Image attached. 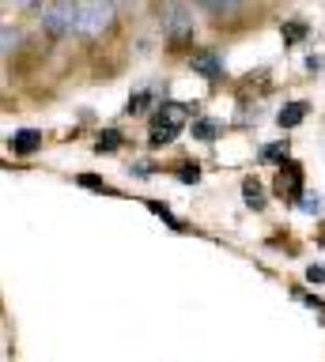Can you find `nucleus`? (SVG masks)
<instances>
[{
	"instance_id": "f257e3e1",
	"label": "nucleus",
	"mask_w": 325,
	"mask_h": 362,
	"mask_svg": "<svg viewBox=\"0 0 325 362\" xmlns=\"http://www.w3.org/2000/svg\"><path fill=\"white\" fill-rule=\"evenodd\" d=\"M118 4L114 0H76V34L84 38H103L114 27Z\"/></svg>"
},
{
	"instance_id": "f03ea898",
	"label": "nucleus",
	"mask_w": 325,
	"mask_h": 362,
	"mask_svg": "<svg viewBox=\"0 0 325 362\" xmlns=\"http://www.w3.org/2000/svg\"><path fill=\"white\" fill-rule=\"evenodd\" d=\"M38 23L50 38H64L76 30V0H46L38 11Z\"/></svg>"
},
{
	"instance_id": "7ed1b4c3",
	"label": "nucleus",
	"mask_w": 325,
	"mask_h": 362,
	"mask_svg": "<svg viewBox=\"0 0 325 362\" xmlns=\"http://www.w3.org/2000/svg\"><path fill=\"white\" fill-rule=\"evenodd\" d=\"M163 34L174 45L193 38V11H189L182 0H166V8H163Z\"/></svg>"
},
{
	"instance_id": "20e7f679",
	"label": "nucleus",
	"mask_w": 325,
	"mask_h": 362,
	"mask_svg": "<svg viewBox=\"0 0 325 362\" xmlns=\"http://www.w3.org/2000/svg\"><path fill=\"white\" fill-rule=\"evenodd\" d=\"M189 117V110L186 106H178V102H163V110H159V117H155V129H152V144L159 147V144H171L178 129L186 124Z\"/></svg>"
},
{
	"instance_id": "39448f33",
	"label": "nucleus",
	"mask_w": 325,
	"mask_h": 362,
	"mask_svg": "<svg viewBox=\"0 0 325 362\" xmlns=\"http://www.w3.org/2000/svg\"><path fill=\"white\" fill-rule=\"evenodd\" d=\"M302 170H299V163H287L280 166V174H276V197H284V200H299L302 197Z\"/></svg>"
},
{
	"instance_id": "423d86ee",
	"label": "nucleus",
	"mask_w": 325,
	"mask_h": 362,
	"mask_svg": "<svg viewBox=\"0 0 325 362\" xmlns=\"http://www.w3.org/2000/svg\"><path fill=\"white\" fill-rule=\"evenodd\" d=\"M38 147H42V132H35V129H23V132L12 136V151L16 155H35Z\"/></svg>"
},
{
	"instance_id": "0eeeda50",
	"label": "nucleus",
	"mask_w": 325,
	"mask_h": 362,
	"mask_svg": "<svg viewBox=\"0 0 325 362\" xmlns=\"http://www.w3.org/2000/svg\"><path fill=\"white\" fill-rule=\"evenodd\" d=\"M302 117H307V102H287V106L280 110V124H284V129H295Z\"/></svg>"
},
{
	"instance_id": "6e6552de",
	"label": "nucleus",
	"mask_w": 325,
	"mask_h": 362,
	"mask_svg": "<svg viewBox=\"0 0 325 362\" xmlns=\"http://www.w3.org/2000/svg\"><path fill=\"white\" fill-rule=\"evenodd\" d=\"M193 68L200 76H208V79H219L223 76V68H219V61L212 53H200V57H193Z\"/></svg>"
},
{
	"instance_id": "1a4fd4ad",
	"label": "nucleus",
	"mask_w": 325,
	"mask_h": 362,
	"mask_svg": "<svg viewBox=\"0 0 325 362\" xmlns=\"http://www.w3.org/2000/svg\"><path fill=\"white\" fill-rule=\"evenodd\" d=\"M219 132H223V124H219L216 117H200V121H193V136H197V140H216Z\"/></svg>"
},
{
	"instance_id": "9d476101",
	"label": "nucleus",
	"mask_w": 325,
	"mask_h": 362,
	"mask_svg": "<svg viewBox=\"0 0 325 362\" xmlns=\"http://www.w3.org/2000/svg\"><path fill=\"white\" fill-rule=\"evenodd\" d=\"M242 197H246V204H253V208H261V204H265L261 181H257V177H246V185H242Z\"/></svg>"
},
{
	"instance_id": "9b49d317",
	"label": "nucleus",
	"mask_w": 325,
	"mask_h": 362,
	"mask_svg": "<svg viewBox=\"0 0 325 362\" xmlns=\"http://www.w3.org/2000/svg\"><path fill=\"white\" fill-rule=\"evenodd\" d=\"M16 45H19V30H16V27H8V23H0V57L12 53Z\"/></svg>"
},
{
	"instance_id": "f8f14e48",
	"label": "nucleus",
	"mask_w": 325,
	"mask_h": 362,
	"mask_svg": "<svg viewBox=\"0 0 325 362\" xmlns=\"http://www.w3.org/2000/svg\"><path fill=\"white\" fill-rule=\"evenodd\" d=\"M261 158L265 163H287V144H268Z\"/></svg>"
},
{
	"instance_id": "ddd939ff",
	"label": "nucleus",
	"mask_w": 325,
	"mask_h": 362,
	"mask_svg": "<svg viewBox=\"0 0 325 362\" xmlns=\"http://www.w3.org/2000/svg\"><path fill=\"white\" fill-rule=\"evenodd\" d=\"M193 4L208 8V11H231V8H239L242 0H193Z\"/></svg>"
},
{
	"instance_id": "4468645a",
	"label": "nucleus",
	"mask_w": 325,
	"mask_h": 362,
	"mask_svg": "<svg viewBox=\"0 0 325 362\" xmlns=\"http://www.w3.org/2000/svg\"><path fill=\"white\" fill-rule=\"evenodd\" d=\"M299 204H302L307 211H318V208H321V197H314V192H302V197H299Z\"/></svg>"
},
{
	"instance_id": "2eb2a0df",
	"label": "nucleus",
	"mask_w": 325,
	"mask_h": 362,
	"mask_svg": "<svg viewBox=\"0 0 325 362\" xmlns=\"http://www.w3.org/2000/svg\"><path fill=\"white\" fill-rule=\"evenodd\" d=\"M302 30H307L302 23H287V27H284V38H287V42H299V38H302Z\"/></svg>"
},
{
	"instance_id": "dca6fc26",
	"label": "nucleus",
	"mask_w": 325,
	"mask_h": 362,
	"mask_svg": "<svg viewBox=\"0 0 325 362\" xmlns=\"http://www.w3.org/2000/svg\"><path fill=\"white\" fill-rule=\"evenodd\" d=\"M118 144H121V136H118V132H106L103 140H98V151H103V147H106V151H114Z\"/></svg>"
},
{
	"instance_id": "f3484780",
	"label": "nucleus",
	"mask_w": 325,
	"mask_h": 362,
	"mask_svg": "<svg viewBox=\"0 0 325 362\" xmlns=\"http://www.w3.org/2000/svg\"><path fill=\"white\" fill-rule=\"evenodd\" d=\"M178 177H182V181H197V177H200V170H197V166H189V163H186L182 170H178Z\"/></svg>"
},
{
	"instance_id": "a211bd4d",
	"label": "nucleus",
	"mask_w": 325,
	"mask_h": 362,
	"mask_svg": "<svg viewBox=\"0 0 325 362\" xmlns=\"http://www.w3.org/2000/svg\"><path fill=\"white\" fill-rule=\"evenodd\" d=\"M307 279H310V283H321V279H325V268H321V264H310V268H307Z\"/></svg>"
},
{
	"instance_id": "6ab92c4d",
	"label": "nucleus",
	"mask_w": 325,
	"mask_h": 362,
	"mask_svg": "<svg viewBox=\"0 0 325 362\" xmlns=\"http://www.w3.org/2000/svg\"><path fill=\"white\" fill-rule=\"evenodd\" d=\"M80 185H84V189H95V192H98V189H103V181H98V177H91V174H84V177H80Z\"/></svg>"
},
{
	"instance_id": "aec40b11",
	"label": "nucleus",
	"mask_w": 325,
	"mask_h": 362,
	"mask_svg": "<svg viewBox=\"0 0 325 362\" xmlns=\"http://www.w3.org/2000/svg\"><path fill=\"white\" fill-rule=\"evenodd\" d=\"M19 4H23V8H35V4H42V0H19Z\"/></svg>"
}]
</instances>
